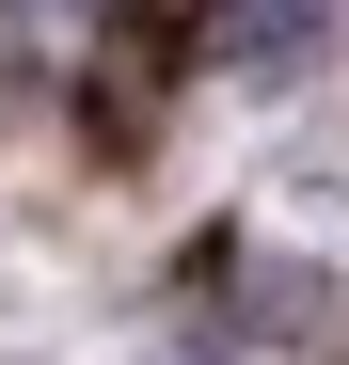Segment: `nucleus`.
I'll return each instance as SVG.
<instances>
[{
	"mask_svg": "<svg viewBox=\"0 0 349 365\" xmlns=\"http://www.w3.org/2000/svg\"><path fill=\"white\" fill-rule=\"evenodd\" d=\"M318 32H333V0H222V64H254V80L318 64Z\"/></svg>",
	"mask_w": 349,
	"mask_h": 365,
	"instance_id": "nucleus-1",
	"label": "nucleus"
},
{
	"mask_svg": "<svg viewBox=\"0 0 349 365\" xmlns=\"http://www.w3.org/2000/svg\"><path fill=\"white\" fill-rule=\"evenodd\" d=\"M0 16H32V0H0Z\"/></svg>",
	"mask_w": 349,
	"mask_h": 365,
	"instance_id": "nucleus-2",
	"label": "nucleus"
}]
</instances>
